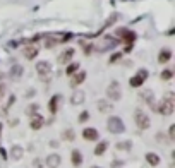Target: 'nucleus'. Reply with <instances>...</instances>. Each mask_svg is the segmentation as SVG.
Returning a JSON list of instances; mask_svg holds the SVG:
<instances>
[{"label": "nucleus", "mask_w": 175, "mask_h": 168, "mask_svg": "<svg viewBox=\"0 0 175 168\" xmlns=\"http://www.w3.org/2000/svg\"><path fill=\"white\" fill-rule=\"evenodd\" d=\"M173 108H175V94H173V91H167L163 100L158 103V107H155V110L158 113H162V115L168 117L173 113Z\"/></svg>", "instance_id": "obj_1"}, {"label": "nucleus", "mask_w": 175, "mask_h": 168, "mask_svg": "<svg viewBox=\"0 0 175 168\" xmlns=\"http://www.w3.org/2000/svg\"><path fill=\"white\" fill-rule=\"evenodd\" d=\"M107 129L110 130L112 134H122L124 130H125V125H124L120 117H110V118L107 120Z\"/></svg>", "instance_id": "obj_2"}, {"label": "nucleus", "mask_w": 175, "mask_h": 168, "mask_svg": "<svg viewBox=\"0 0 175 168\" xmlns=\"http://www.w3.org/2000/svg\"><path fill=\"white\" fill-rule=\"evenodd\" d=\"M134 120H136V125L139 127L141 130L149 129V125H151V120H149L148 113H144L143 110H139V108L134 112Z\"/></svg>", "instance_id": "obj_3"}, {"label": "nucleus", "mask_w": 175, "mask_h": 168, "mask_svg": "<svg viewBox=\"0 0 175 168\" xmlns=\"http://www.w3.org/2000/svg\"><path fill=\"white\" fill-rule=\"evenodd\" d=\"M115 34L119 36L120 39H122L125 45H132L134 41H136V38H137V34L134 31H130V29H127V28H119L115 31Z\"/></svg>", "instance_id": "obj_4"}, {"label": "nucleus", "mask_w": 175, "mask_h": 168, "mask_svg": "<svg viewBox=\"0 0 175 168\" xmlns=\"http://www.w3.org/2000/svg\"><path fill=\"white\" fill-rule=\"evenodd\" d=\"M148 76H149V71H148V69H139V71L136 72V76H134V77H130V81H129L130 87H141L144 84V81L148 79Z\"/></svg>", "instance_id": "obj_5"}, {"label": "nucleus", "mask_w": 175, "mask_h": 168, "mask_svg": "<svg viewBox=\"0 0 175 168\" xmlns=\"http://www.w3.org/2000/svg\"><path fill=\"white\" fill-rule=\"evenodd\" d=\"M122 87H120V84L117 82V81H112L110 84H108V87H107V96L110 98L112 101H119L120 98H122Z\"/></svg>", "instance_id": "obj_6"}, {"label": "nucleus", "mask_w": 175, "mask_h": 168, "mask_svg": "<svg viewBox=\"0 0 175 168\" xmlns=\"http://www.w3.org/2000/svg\"><path fill=\"white\" fill-rule=\"evenodd\" d=\"M36 72H38V76H41V77H46V76L52 74V64L46 60H41L36 64Z\"/></svg>", "instance_id": "obj_7"}, {"label": "nucleus", "mask_w": 175, "mask_h": 168, "mask_svg": "<svg viewBox=\"0 0 175 168\" xmlns=\"http://www.w3.org/2000/svg\"><path fill=\"white\" fill-rule=\"evenodd\" d=\"M46 166L48 168H58L60 166V163H62V158H60V155H57V153H52V155H48L46 156Z\"/></svg>", "instance_id": "obj_8"}, {"label": "nucleus", "mask_w": 175, "mask_h": 168, "mask_svg": "<svg viewBox=\"0 0 175 168\" xmlns=\"http://www.w3.org/2000/svg\"><path fill=\"white\" fill-rule=\"evenodd\" d=\"M86 81V72L84 71H77L74 76H71V86L72 87H77L79 84H82Z\"/></svg>", "instance_id": "obj_9"}, {"label": "nucleus", "mask_w": 175, "mask_h": 168, "mask_svg": "<svg viewBox=\"0 0 175 168\" xmlns=\"http://www.w3.org/2000/svg\"><path fill=\"white\" fill-rule=\"evenodd\" d=\"M72 57H74V48H67L58 55V64L65 65V64H71Z\"/></svg>", "instance_id": "obj_10"}, {"label": "nucleus", "mask_w": 175, "mask_h": 168, "mask_svg": "<svg viewBox=\"0 0 175 168\" xmlns=\"http://www.w3.org/2000/svg\"><path fill=\"white\" fill-rule=\"evenodd\" d=\"M82 137H84L86 141H98L100 134H98V130L94 129V127H86V129L82 130Z\"/></svg>", "instance_id": "obj_11"}, {"label": "nucleus", "mask_w": 175, "mask_h": 168, "mask_svg": "<svg viewBox=\"0 0 175 168\" xmlns=\"http://www.w3.org/2000/svg\"><path fill=\"white\" fill-rule=\"evenodd\" d=\"M141 100L144 101V103H148L151 108H155V94H153V91H149V89H144V91H141Z\"/></svg>", "instance_id": "obj_12"}, {"label": "nucleus", "mask_w": 175, "mask_h": 168, "mask_svg": "<svg viewBox=\"0 0 175 168\" xmlns=\"http://www.w3.org/2000/svg\"><path fill=\"white\" fill-rule=\"evenodd\" d=\"M84 100H86V94H84V91H81V89H76L71 96L72 105H81V103H84Z\"/></svg>", "instance_id": "obj_13"}, {"label": "nucleus", "mask_w": 175, "mask_h": 168, "mask_svg": "<svg viewBox=\"0 0 175 168\" xmlns=\"http://www.w3.org/2000/svg\"><path fill=\"white\" fill-rule=\"evenodd\" d=\"M43 123H45V118H43L40 113H36V115L31 117V123H29V125H31L33 130H40L43 127Z\"/></svg>", "instance_id": "obj_14"}, {"label": "nucleus", "mask_w": 175, "mask_h": 168, "mask_svg": "<svg viewBox=\"0 0 175 168\" xmlns=\"http://www.w3.org/2000/svg\"><path fill=\"white\" fill-rule=\"evenodd\" d=\"M71 161H72V165H74L76 168H79L82 165V153L79 151V149H72V153H71Z\"/></svg>", "instance_id": "obj_15"}, {"label": "nucleus", "mask_w": 175, "mask_h": 168, "mask_svg": "<svg viewBox=\"0 0 175 168\" xmlns=\"http://www.w3.org/2000/svg\"><path fill=\"white\" fill-rule=\"evenodd\" d=\"M170 58H172V50L170 48H162L158 53V62L160 64H168Z\"/></svg>", "instance_id": "obj_16"}, {"label": "nucleus", "mask_w": 175, "mask_h": 168, "mask_svg": "<svg viewBox=\"0 0 175 168\" xmlns=\"http://www.w3.org/2000/svg\"><path fill=\"white\" fill-rule=\"evenodd\" d=\"M23 53H24V57H26L28 60H33V58L38 55V46H34V45L24 46V48H23Z\"/></svg>", "instance_id": "obj_17"}, {"label": "nucleus", "mask_w": 175, "mask_h": 168, "mask_svg": "<svg viewBox=\"0 0 175 168\" xmlns=\"http://www.w3.org/2000/svg\"><path fill=\"white\" fill-rule=\"evenodd\" d=\"M58 101H60V96L58 94H55V96H52V100L48 101V110L52 115H55L57 110H58Z\"/></svg>", "instance_id": "obj_18"}, {"label": "nucleus", "mask_w": 175, "mask_h": 168, "mask_svg": "<svg viewBox=\"0 0 175 168\" xmlns=\"http://www.w3.org/2000/svg\"><path fill=\"white\" fill-rule=\"evenodd\" d=\"M98 110H100L101 113L112 112V110H114V105H112V103H108L107 100H100V101H98Z\"/></svg>", "instance_id": "obj_19"}, {"label": "nucleus", "mask_w": 175, "mask_h": 168, "mask_svg": "<svg viewBox=\"0 0 175 168\" xmlns=\"http://www.w3.org/2000/svg\"><path fill=\"white\" fill-rule=\"evenodd\" d=\"M146 161L151 166H158L160 165V156L156 153H146Z\"/></svg>", "instance_id": "obj_20"}, {"label": "nucleus", "mask_w": 175, "mask_h": 168, "mask_svg": "<svg viewBox=\"0 0 175 168\" xmlns=\"http://www.w3.org/2000/svg\"><path fill=\"white\" fill-rule=\"evenodd\" d=\"M23 153H24V149L21 148V146H14V148H10V158L12 160H21L23 158Z\"/></svg>", "instance_id": "obj_21"}, {"label": "nucleus", "mask_w": 175, "mask_h": 168, "mask_svg": "<svg viewBox=\"0 0 175 168\" xmlns=\"http://www.w3.org/2000/svg\"><path fill=\"white\" fill-rule=\"evenodd\" d=\"M108 149V142L107 141H101V142H98L96 144V148H94V155L96 156H101V155H105V151Z\"/></svg>", "instance_id": "obj_22"}, {"label": "nucleus", "mask_w": 175, "mask_h": 168, "mask_svg": "<svg viewBox=\"0 0 175 168\" xmlns=\"http://www.w3.org/2000/svg\"><path fill=\"white\" fill-rule=\"evenodd\" d=\"M77 71H79V62H71V64L67 65V69H65V74H67V76H74Z\"/></svg>", "instance_id": "obj_23"}, {"label": "nucleus", "mask_w": 175, "mask_h": 168, "mask_svg": "<svg viewBox=\"0 0 175 168\" xmlns=\"http://www.w3.org/2000/svg\"><path fill=\"white\" fill-rule=\"evenodd\" d=\"M62 139H65V141H74L76 139V132L72 129H65L64 132H62Z\"/></svg>", "instance_id": "obj_24"}, {"label": "nucleus", "mask_w": 175, "mask_h": 168, "mask_svg": "<svg viewBox=\"0 0 175 168\" xmlns=\"http://www.w3.org/2000/svg\"><path fill=\"white\" fill-rule=\"evenodd\" d=\"M23 72H24V69L21 67V65H12V67H10V76H14V77H19Z\"/></svg>", "instance_id": "obj_25"}, {"label": "nucleus", "mask_w": 175, "mask_h": 168, "mask_svg": "<svg viewBox=\"0 0 175 168\" xmlns=\"http://www.w3.org/2000/svg\"><path fill=\"white\" fill-rule=\"evenodd\" d=\"M172 77H173V71H170V69H165V71L160 74V79H162V81H170Z\"/></svg>", "instance_id": "obj_26"}, {"label": "nucleus", "mask_w": 175, "mask_h": 168, "mask_svg": "<svg viewBox=\"0 0 175 168\" xmlns=\"http://www.w3.org/2000/svg\"><path fill=\"white\" fill-rule=\"evenodd\" d=\"M58 43H60V39H57V38H50V36L45 39V46H46V48H53V46H57Z\"/></svg>", "instance_id": "obj_27"}, {"label": "nucleus", "mask_w": 175, "mask_h": 168, "mask_svg": "<svg viewBox=\"0 0 175 168\" xmlns=\"http://www.w3.org/2000/svg\"><path fill=\"white\" fill-rule=\"evenodd\" d=\"M38 110H40V105L38 103H33V105H29V107H28L26 113H28L29 117H33V115H36V113H38Z\"/></svg>", "instance_id": "obj_28"}, {"label": "nucleus", "mask_w": 175, "mask_h": 168, "mask_svg": "<svg viewBox=\"0 0 175 168\" xmlns=\"http://www.w3.org/2000/svg\"><path fill=\"white\" fill-rule=\"evenodd\" d=\"M122 55H124V53H122V52H115V53H114V55H112V57H110V64H117V62H119V60H120V58H122Z\"/></svg>", "instance_id": "obj_29"}, {"label": "nucleus", "mask_w": 175, "mask_h": 168, "mask_svg": "<svg viewBox=\"0 0 175 168\" xmlns=\"http://www.w3.org/2000/svg\"><path fill=\"white\" fill-rule=\"evenodd\" d=\"M117 149H130V142H119V144H117Z\"/></svg>", "instance_id": "obj_30"}, {"label": "nucleus", "mask_w": 175, "mask_h": 168, "mask_svg": "<svg viewBox=\"0 0 175 168\" xmlns=\"http://www.w3.org/2000/svg\"><path fill=\"white\" fill-rule=\"evenodd\" d=\"M89 118V112H82L81 115H79V123H82V122H86V120Z\"/></svg>", "instance_id": "obj_31"}, {"label": "nucleus", "mask_w": 175, "mask_h": 168, "mask_svg": "<svg viewBox=\"0 0 175 168\" xmlns=\"http://www.w3.org/2000/svg\"><path fill=\"white\" fill-rule=\"evenodd\" d=\"M175 139V125H170L168 129V141H173Z\"/></svg>", "instance_id": "obj_32"}, {"label": "nucleus", "mask_w": 175, "mask_h": 168, "mask_svg": "<svg viewBox=\"0 0 175 168\" xmlns=\"http://www.w3.org/2000/svg\"><path fill=\"white\" fill-rule=\"evenodd\" d=\"M14 101H16V96H14V94H10V98H9V101H7V105H5V108H3V110L7 112V108L14 105Z\"/></svg>", "instance_id": "obj_33"}, {"label": "nucleus", "mask_w": 175, "mask_h": 168, "mask_svg": "<svg viewBox=\"0 0 175 168\" xmlns=\"http://www.w3.org/2000/svg\"><path fill=\"white\" fill-rule=\"evenodd\" d=\"M156 141H158V142H163V144H165V142H168V139H167L163 134H156Z\"/></svg>", "instance_id": "obj_34"}, {"label": "nucleus", "mask_w": 175, "mask_h": 168, "mask_svg": "<svg viewBox=\"0 0 175 168\" xmlns=\"http://www.w3.org/2000/svg\"><path fill=\"white\" fill-rule=\"evenodd\" d=\"M5 94V84L0 82V100H2V96Z\"/></svg>", "instance_id": "obj_35"}, {"label": "nucleus", "mask_w": 175, "mask_h": 168, "mask_svg": "<svg viewBox=\"0 0 175 168\" xmlns=\"http://www.w3.org/2000/svg\"><path fill=\"white\" fill-rule=\"evenodd\" d=\"M124 52H125V53H130V52H132V45H125V48H124Z\"/></svg>", "instance_id": "obj_36"}, {"label": "nucleus", "mask_w": 175, "mask_h": 168, "mask_svg": "<svg viewBox=\"0 0 175 168\" xmlns=\"http://www.w3.org/2000/svg\"><path fill=\"white\" fill-rule=\"evenodd\" d=\"M33 165H34L36 168H41V161H40V160H34V161H33Z\"/></svg>", "instance_id": "obj_37"}, {"label": "nucleus", "mask_w": 175, "mask_h": 168, "mask_svg": "<svg viewBox=\"0 0 175 168\" xmlns=\"http://www.w3.org/2000/svg\"><path fill=\"white\" fill-rule=\"evenodd\" d=\"M91 48H93V46H91V45H88V46H86V50H84V53H86V55H89Z\"/></svg>", "instance_id": "obj_38"}, {"label": "nucleus", "mask_w": 175, "mask_h": 168, "mask_svg": "<svg viewBox=\"0 0 175 168\" xmlns=\"http://www.w3.org/2000/svg\"><path fill=\"white\" fill-rule=\"evenodd\" d=\"M0 132H2V123H0Z\"/></svg>", "instance_id": "obj_39"}, {"label": "nucleus", "mask_w": 175, "mask_h": 168, "mask_svg": "<svg viewBox=\"0 0 175 168\" xmlns=\"http://www.w3.org/2000/svg\"><path fill=\"white\" fill-rule=\"evenodd\" d=\"M91 168H100V166H91Z\"/></svg>", "instance_id": "obj_40"}]
</instances>
